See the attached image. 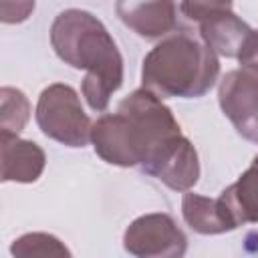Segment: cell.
Instances as JSON below:
<instances>
[{"instance_id": "obj_1", "label": "cell", "mask_w": 258, "mask_h": 258, "mask_svg": "<svg viewBox=\"0 0 258 258\" xmlns=\"http://www.w3.org/2000/svg\"><path fill=\"white\" fill-rule=\"evenodd\" d=\"M179 133L171 109L143 87L127 95L115 113L101 115L93 123L91 143L95 153L111 165L141 167L161 143Z\"/></svg>"}, {"instance_id": "obj_2", "label": "cell", "mask_w": 258, "mask_h": 258, "mask_svg": "<svg viewBox=\"0 0 258 258\" xmlns=\"http://www.w3.org/2000/svg\"><path fill=\"white\" fill-rule=\"evenodd\" d=\"M50 44L60 60L87 73L83 97L93 111H105L123 85V56L105 24L87 10H62L50 24Z\"/></svg>"}, {"instance_id": "obj_3", "label": "cell", "mask_w": 258, "mask_h": 258, "mask_svg": "<svg viewBox=\"0 0 258 258\" xmlns=\"http://www.w3.org/2000/svg\"><path fill=\"white\" fill-rule=\"evenodd\" d=\"M218 54L189 32H171L143 58V87L159 97L196 99L218 81Z\"/></svg>"}, {"instance_id": "obj_4", "label": "cell", "mask_w": 258, "mask_h": 258, "mask_svg": "<svg viewBox=\"0 0 258 258\" xmlns=\"http://www.w3.org/2000/svg\"><path fill=\"white\" fill-rule=\"evenodd\" d=\"M36 123L46 137L67 147H85L91 141L93 123L77 91L64 83L42 89L36 103Z\"/></svg>"}, {"instance_id": "obj_5", "label": "cell", "mask_w": 258, "mask_h": 258, "mask_svg": "<svg viewBox=\"0 0 258 258\" xmlns=\"http://www.w3.org/2000/svg\"><path fill=\"white\" fill-rule=\"evenodd\" d=\"M234 0H181L179 10L198 24L200 38L220 56L238 58L254 28L232 10Z\"/></svg>"}, {"instance_id": "obj_6", "label": "cell", "mask_w": 258, "mask_h": 258, "mask_svg": "<svg viewBox=\"0 0 258 258\" xmlns=\"http://www.w3.org/2000/svg\"><path fill=\"white\" fill-rule=\"evenodd\" d=\"M123 246L139 258H179L185 254L187 240L169 214L155 212L139 216L127 226Z\"/></svg>"}, {"instance_id": "obj_7", "label": "cell", "mask_w": 258, "mask_h": 258, "mask_svg": "<svg viewBox=\"0 0 258 258\" xmlns=\"http://www.w3.org/2000/svg\"><path fill=\"white\" fill-rule=\"evenodd\" d=\"M218 101L238 135L258 143V75L248 69L226 73L218 87Z\"/></svg>"}, {"instance_id": "obj_8", "label": "cell", "mask_w": 258, "mask_h": 258, "mask_svg": "<svg viewBox=\"0 0 258 258\" xmlns=\"http://www.w3.org/2000/svg\"><path fill=\"white\" fill-rule=\"evenodd\" d=\"M141 169L175 191H187L200 179L198 151L181 133L161 143Z\"/></svg>"}, {"instance_id": "obj_9", "label": "cell", "mask_w": 258, "mask_h": 258, "mask_svg": "<svg viewBox=\"0 0 258 258\" xmlns=\"http://www.w3.org/2000/svg\"><path fill=\"white\" fill-rule=\"evenodd\" d=\"M115 12L127 28L149 40L167 36L177 24L173 0H117Z\"/></svg>"}, {"instance_id": "obj_10", "label": "cell", "mask_w": 258, "mask_h": 258, "mask_svg": "<svg viewBox=\"0 0 258 258\" xmlns=\"http://www.w3.org/2000/svg\"><path fill=\"white\" fill-rule=\"evenodd\" d=\"M0 151H2V181L32 183L44 171L46 155L34 141L20 139L18 135L0 133Z\"/></svg>"}, {"instance_id": "obj_11", "label": "cell", "mask_w": 258, "mask_h": 258, "mask_svg": "<svg viewBox=\"0 0 258 258\" xmlns=\"http://www.w3.org/2000/svg\"><path fill=\"white\" fill-rule=\"evenodd\" d=\"M181 214L185 224L198 234H224L238 228L230 210L220 198L212 200L189 189L181 198Z\"/></svg>"}, {"instance_id": "obj_12", "label": "cell", "mask_w": 258, "mask_h": 258, "mask_svg": "<svg viewBox=\"0 0 258 258\" xmlns=\"http://www.w3.org/2000/svg\"><path fill=\"white\" fill-rule=\"evenodd\" d=\"M220 200L230 210L236 226L258 222V155L252 165L220 194Z\"/></svg>"}, {"instance_id": "obj_13", "label": "cell", "mask_w": 258, "mask_h": 258, "mask_svg": "<svg viewBox=\"0 0 258 258\" xmlns=\"http://www.w3.org/2000/svg\"><path fill=\"white\" fill-rule=\"evenodd\" d=\"M30 117V105L22 91L14 87L0 89V133L18 135Z\"/></svg>"}, {"instance_id": "obj_14", "label": "cell", "mask_w": 258, "mask_h": 258, "mask_svg": "<svg viewBox=\"0 0 258 258\" xmlns=\"http://www.w3.org/2000/svg\"><path fill=\"white\" fill-rule=\"evenodd\" d=\"M12 256H20V258H28V256H71V252L67 250V246L44 232H32V234H24L18 240H14V244L10 246Z\"/></svg>"}, {"instance_id": "obj_15", "label": "cell", "mask_w": 258, "mask_h": 258, "mask_svg": "<svg viewBox=\"0 0 258 258\" xmlns=\"http://www.w3.org/2000/svg\"><path fill=\"white\" fill-rule=\"evenodd\" d=\"M34 10V0H2V22L16 24L30 16Z\"/></svg>"}, {"instance_id": "obj_16", "label": "cell", "mask_w": 258, "mask_h": 258, "mask_svg": "<svg viewBox=\"0 0 258 258\" xmlns=\"http://www.w3.org/2000/svg\"><path fill=\"white\" fill-rule=\"evenodd\" d=\"M238 60H240V64L244 69H248V71L258 75V30L252 32V36H250L246 48L242 50V54L238 56Z\"/></svg>"}]
</instances>
